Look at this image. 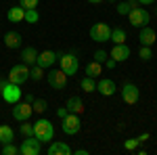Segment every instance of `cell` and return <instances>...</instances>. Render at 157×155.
I'll return each instance as SVG.
<instances>
[{
    "mask_svg": "<svg viewBox=\"0 0 157 155\" xmlns=\"http://www.w3.org/2000/svg\"><path fill=\"white\" fill-rule=\"evenodd\" d=\"M34 136H36L40 143H50L52 136H55V126L50 119H38L34 122Z\"/></svg>",
    "mask_w": 157,
    "mask_h": 155,
    "instance_id": "1",
    "label": "cell"
},
{
    "mask_svg": "<svg viewBox=\"0 0 157 155\" xmlns=\"http://www.w3.org/2000/svg\"><path fill=\"white\" fill-rule=\"evenodd\" d=\"M0 95H2V99H4V103L15 105V103L21 101V88H19V84L0 82Z\"/></svg>",
    "mask_w": 157,
    "mask_h": 155,
    "instance_id": "2",
    "label": "cell"
},
{
    "mask_svg": "<svg viewBox=\"0 0 157 155\" xmlns=\"http://www.w3.org/2000/svg\"><path fill=\"white\" fill-rule=\"evenodd\" d=\"M29 80V67L25 65L23 61L21 63H17V65H13L11 67V72H9V82H13V84H21L23 82H27Z\"/></svg>",
    "mask_w": 157,
    "mask_h": 155,
    "instance_id": "3",
    "label": "cell"
},
{
    "mask_svg": "<svg viewBox=\"0 0 157 155\" xmlns=\"http://www.w3.org/2000/svg\"><path fill=\"white\" fill-rule=\"evenodd\" d=\"M82 128V122H80V115L78 113H67L65 118H61V130L65 134H78Z\"/></svg>",
    "mask_w": 157,
    "mask_h": 155,
    "instance_id": "4",
    "label": "cell"
},
{
    "mask_svg": "<svg viewBox=\"0 0 157 155\" xmlns=\"http://www.w3.org/2000/svg\"><path fill=\"white\" fill-rule=\"evenodd\" d=\"M59 61H61V69L67 73V78H69V76H75V73H78L80 61H78V57H75L73 52H65V55H61Z\"/></svg>",
    "mask_w": 157,
    "mask_h": 155,
    "instance_id": "5",
    "label": "cell"
},
{
    "mask_svg": "<svg viewBox=\"0 0 157 155\" xmlns=\"http://www.w3.org/2000/svg\"><path fill=\"white\" fill-rule=\"evenodd\" d=\"M90 38L98 42V44H103V42H109V38H111V27L107 23H94L90 27Z\"/></svg>",
    "mask_w": 157,
    "mask_h": 155,
    "instance_id": "6",
    "label": "cell"
},
{
    "mask_svg": "<svg viewBox=\"0 0 157 155\" xmlns=\"http://www.w3.org/2000/svg\"><path fill=\"white\" fill-rule=\"evenodd\" d=\"M128 19H130V23H132L134 27H145L151 17H149L147 9H143V6H134V9H130V13H128Z\"/></svg>",
    "mask_w": 157,
    "mask_h": 155,
    "instance_id": "7",
    "label": "cell"
},
{
    "mask_svg": "<svg viewBox=\"0 0 157 155\" xmlns=\"http://www.w3.org/2000/svg\"><path fill=\"white\" fill-rule=\"evenodd\" d=\"M46 80L52 90H63L67 86V73L63 69H50V73H46Z\"/></svg>",
    "mask_w": 157,
    "mask_h": 155,
    "instance_id": "8",
    "label": "cell"
},
{
    "mask_svg": "<svg viewBox=\"0 0 157 155\" xmlns=\"http://www.w3.org/2000/svg\"><path fill=\"white\" fill-rule=\"evenodd\" d=\"M121 99H124V103H128V105H136L138 103V99H140V92H138V86L132 82H126L121 86Z\"/></svg>",
    "mask_w": 157,
    "mask_h": 155,
    "instance_id": "9",
    "label": "cell"
},
{
    "mask_svg": "<svg viewBox=\"0 0 157 155\" xmlns=\"http://www.w3.org/2000/svg\"><path fill=\"white\" fill-rule=\"evenodd\" d=\"M42 151V143L38 141L36 136H25V141L19 147V153L21 155H38Z\"/></svg>",
    "mask_w": 157,
    "mask_h": 155,
    "instance_id": "10",
    "label": "cell"
},
{
    "mask_svg": "<svg viewBox=\"0 0 157 155\" xmlns=\"http://www.w3.org/2000/svg\"><path fill=\"white\" fill-rule=\"evenodd\" d=\"M32 113H34V107H32V103H15V107H13V118L17 119V122H27V119L32 118Z\"/></svg>",
    "mask_w": 157,
    "mask_h": 155,
    "instance_id": "11",
    "label": "cell"
},
{
    "mask_svg": "<svg viewBox=\"0 0 157 155\" xmlns=\"http://www.w3.org/2000/svg\"><path fill=\"white\" fill-rule=\"evenodd\" d=\"M130 55H132V50H130V46H126V44H113L111 52H109V57L115 61V63H124V61H128Z\"/></svg>",
    "mask_w": 157,
    "mask_h": 155,
    "instance_id": "12",
    "label": "cell"
},
{
    "mask_svg": "<svg viewBox=\"0 0 157 155\" xmlns=\"http://www.w3.org/2000/svg\"><path fill=\"white\" fill-rule=\"evenodd\" d=\"M138 40H140V46H153L157 40V34L153 27H149V25H145V27H140V34H138Z\"/></svg>",
    "mask_w": 157,
    "mask_h": 155,
    "instance_id": "13",
    "label": "cell"
},
{
    "mask_svg": "<svg viewBox=\"0 0 157 155\" xmlns=\"http://www.w3.org/2000/svg\"><path fill=\"white\" fill-rule=\"evenodd\" d=\"M97 90L103 96H111V95H115L117 86H115V82H113L111 78H101V80L97 82Z\"/></svg>",
    "mask_w": 157,
    "mask_h": 155,
    "instance_id": "14",
    "label": "cell"
},
{
    "mask_svg": "<svg viewBox=\"0 0 157 155\" xmlns=\"http://www.w3.org/2000/svg\"><path fill=\"white\" fill-rule=\"evenodd\" d=\"M57 52H52V50H44V52H38V61L36 65H40V67H44V69H48L50 65L57 61Z\"/></svg>",
    "mask_w": 157,
    "mask_h": 155,
    "instance_id": "15",
    "label": "cell"
},
{
    "mask_svg": "<svg viewBox=\"0 0 157 155\" xmlns=\"http://www.w3.org/2000/svg\"><path fill=\"white\" fill-rule=\"evenodd\" d=\"M4 44H6V48H21V44H23V38H21V34L19 32H6L4 34Z\"/></svg>",
    "mask_w": 157,
    "mask_h": 155,
    "instance_id": "16",
    "label": "cell"
},
{
    "mask_svg": "<svg viewBox=\"0 0 157 155\" xmlns=\"http://www.w3.org/2000/svg\"><path fill=\"white\" fill-rule=\"evenodd\" d=\"M69 153H73V151L69 149V145L63 143V141H55L48 147V155H69Z\"/></svg>",
    "mask_w": 157,
    "mask_h": 155,
    "instance_id": "17",
    "label": "cell"
},
{
    "mask_svg": "<svg viewBox=\"0 0 157 155\" xmlns=\"http://www.w3.org/2000/svg\"><path fill=\"white\" fill-rule=\"evenodd\" d=\"M65 107H67L69 113H78V115H82V113H84V101H82L80 96H69Z\"/></svg>",
    "mask_w": 157,
    "mask_h": 155,
    "instance_id": "18",
    "label": "cell"
},
{
    "mask_svg": "<svg viewBox=\"0 0 157 155\" xmlns=\"http://www.w3.org/2000/svg\"><path fill=\"white\" fill-rule=\"evenodd\" d=\"M6 19H9L11 23H19V21H23V19H25V9H23V6H11V9L6 11Z\"/></svg>",
    "mask_w": 157,
    "mask_h": 155,
    "instance_id": "19",
    "label": "cell"
},
{
    "mask_svg": "<svg viewBox=\"0 0 157 155\" xmlns=\"http://www.w3.org/2000/svg\"><path fill=\"white\" fill-rule=\"evenodd\" d=\"M21 61H23L25 65H36L38 61V50L34 46H25L21 50Z\"/></svg>",
    "mask_w": 157,
    "mask_h": 155,
    "instance_id": "20",
    "label": "cell"
},
{
    "mask_svg": "<svg viewBox=\"0 0 157 155\" xmlns=\"http://www.w3.org/2000/svg\"><path fill=\"white\" fill-rule=\"evenodd\" d=\"M84 73L88 78H98L101 73H103V63H98V61H92V63H88L86 65Z\"/></svg>",
    "mask_w": 157,
    "mask_h": 155,
    "instance_id": "21",
    "label": "cell"
},
{
    "mask_svg": "<svg viewBox=\"0 0 157 155\" xmlns=\"http://www.w3.org/2000/svg\"><path fill=\"white\" fill-rule=\"evenodd\" d=\"M15 141V130L11 126H0V145H6Z\"/></svg>",
    "mask_w": 157,
    "mask_h": 155,
    "instance_id": "22",
    "label": "cell"
},
{
    "mask_svg": "<svg viewBox=\"0 0 157 155\" xmlns=\"http://www.w3.org/2000/svg\"><path fill=\"white\" fill-rule=\"evenodd\" d=\"M109 42H113V44H126V29H124V27H115V29H111V38H109Z\"/></svg>",
    "mask_w": 157,
    "mask_h": 155,
    "instance_id": "23",
    "label": "cell"
},
{
    "mask_svg": "<svg viewBox=\"0 0 157 155\" xmlns=\"http://www.w3.org/2000/svg\"><path fill=\"white\" fill-rule=\"evenodd\" d=\"M80 88H82L84 92H94V90H97V82H94V78H88V76H86L84 80L80 82Z\"/></svg>",
    "mask_w": 157,
    "mask_h": 155,
    "instance_id": "24",
    "label": "cell"
},
{
    "mask_svg": "<svg viewBox=\"0 0 157 155\" xmlns=\"http://www.w3.org/2000/svg\"><path fill=\"white\" fill-rule=\"evenodd\" d=\"M42 78H44V67H40V65H32V69H29V80L40 82Z\"/></svg>",
    "mask_w": 157,
    "mask_h": 155,
    "instance_id": "25",
    "label": "cell"
},
{
    "mask_svg": "<svg viewBox=\"0 0 157 155\" xmlns=\"http://www.w3.org/2000/svg\"><path fill=\"white\" fill-rule=\"evenodd\" d=\"M32 107H34L36 113H44V111L48 109V103H46L44 99H34V101H32Z\"/></svg>",
    "mask_w": 157,
    "mask_h": 155,
    "instance_id": "26",
    "label": "cell"
},
{
    "mask_svg": "<svg viewBox=\"0 0 157 155\" xmlns=\"http://www.w3.org/2000/svg\"><path fill=\"white\" fill-rule=\"evenodd\" d=\"M25 23H38L40 21V15H38L36 9H27L25 11V19H23Z\"/></svg>",
    "mask_w": 157,
    "mask_h": 155,
    "instance_id": "27",
    "label": "cell"
},
{
    "mask_svg": "<svg viewBox=\"0 0 157 155\" xmlns=\"http://www.w3.org/2000/svg\"><path fill=\"white\" fill-rule=\"evenodd\" d=\"M138 57H140L143 61H151V57H153L151 46H140V48H138Z\"/></svg>",
    "mask_w": 157,
    "mask_h": 155,
    "instance_id": "28",
    "label": "cell"
},
{
    "mask_svg": "<svg viewBox=\"0 0 157 155\" xmlns=\"http://www.w3.org/2000/svg\"><path fill=\"white\" fill-rule=\"evenodd\" d=\"M19 153V147H15L13 143L2 145V155H17Z\"/></svg>",
    "mask_w": 157,
    "mask_h": 155,
    "instance_id": "29",
    "label": "cell"
},
{
    "mask_svg": "<svg viewBox=\"0 0 157 155\" xmlns=\"http://www.w3.org/2000/svg\"><path fill=\"white\" fill-rule=\"evenodd\" d=\"M19 132H21L23 136H34V124L23 122V124H21V128H19Z\"/></svg>",
    "mask_w": 157,
    "mask_h": 155,
    "instance_id": "30",
    "label": "cell"
},
{
    "mask_svg": "<svg viewBox=\"0 0 157 155\" xmlns=\"http://www.w3.org/2000/svg\"><path fill=\"white\" fill-rule=\"evenodd\" d=\"M130 9H132V6H130L128 0H126V2H117V13H120V15H128Z\"/></svg>",
    "mask_w": 157,
    "mask_h": 155,
    "instance_id": "31",
    "label": "cell"
},
{
    "mask_svg": "<svg viewBox=\"0 0 157 155\" xmlns=\"http://www.w3.org/2000/svg\"><path fill=\"white\" fill-rule=\"evenodd\" d=\"M92 57H94V61H98V63H105V61L109 59V52H105V50L101 48V50H97Z\"/></svg>",
    "mask_w": 157,
    "mask_h": 155,
    "instance_id": "32",
    "label": "cell"
},
{
    "mask_svg": "<svg viewBox=\"0 0 157 155\" xmlns=\"http://www.w3.org/2000/svg\"><path fill=\"white\" fill-rule=\"evenodd\" d=\"M138 145H140V143H138V138H128V141L124 143V149H126V151H134Z\"/></svg>",
    "mask_w": 157,
    "mask_h": 155,
    "instance_id": "33",
    "label": "cell"
},
{
    "mask_svg": "<svg viewBox=\"0 0 157 155\" xmlns=\"http://www.w3.org/2000/svg\"><path fill=\"white\" fill-rule=\"evenodd\" d=\"M38 2L40 0H19V6H23L25 11H27V9H36Z\"/></svg>",
    "mask_w": 157,
    "mask_h": 155,
    "instance_id": "34",
    "label": "cell"
},
{
    "mask_svg": "<svg viewBox=\"0 0 157 155\" xmlns=\"http://www.w3.org/2000/svg\"><path fill=\"white\" fill-rule=\"evenodd\" d=\"M67 113H69V111H67V107H59V109H57V115H59V118H65Z\"/></svg>",
    "mask_w": 157,
    "mask_h": 155,
    "instance_id": "35",
    "label": "cell"
},
{
    "mask_svg": "<svg viewBox=\"0 0 157 155\" xmlns=\"http://www.w3.org/2000/svg\"><path fill=\"white\" fill-rule=\"evenodd\" d=\"M105 67H107V69H113V67H115V61H113L111 57H109V59L105 61Z\"/></svg>",
    "mask_w": 157,
    "mask_h": 155,
    "instance_id": "36",
    "label": "cell"
},
{
    "mask_svg": "<svg viewBox=\"0 0 157 155\" xmlns=\"http://www.w3.org/2000/svg\"><path fill=\"white\" fill-rule=\"evenodd\" d=\"M149 136H151L149 132H145V134H140V136H138V143H145V141H149Z\"/></svg>",
    "mask_w": 157,
    "mask_h": 155,
    "instance_id": "37",
    "label": "cell"
},
{
    "mask_svg": "<svg viewBox=\"0 0 157 155\" xmlns=\"http://www.w3.org/2000/svg\"><path fill=\"white\" fill-rule=\"evenodd\" d=\"M153 2H155V0H138V4H147V6L153 4Z\"/></svg>",
    "mask_w": 157,
    "mask_h": 155,
    "instance_id": "38",
    "label": "cell"
},
{
    "mask_svg": "<svg viewBox=\"0 0 157 155\" xmlns=\"http://www.w3.org/2000/svg\"><path fill=\"white\" fill-rule=\"evenodd\" d=\"M75 153H78V155H88V151H86V149H78Z\"/></svg>",
    "mask_w": 157,
    "mask_h": 155,
    "instance_id": "39",
    "label": "cell"
},
{
    "mask_svg": "<svg viewBox=\"0 0 157 155\" xmlns=\"http://www.w3.org/2000/svg\"><path fill=\"white\" fill-rule=\"evenodd\" d=\"M128 2H130V6H132V9H134V6H138V0H128Z\"/></svg>",
    "mask_w": 157,
    "mask_h": 155,
    "instance_id": "40",
    "label": "cell"
},
{
    "mask_svg": "<svg viewBox=\"0 0 157 155\" xmlns=\"http://www.w3.org/2000/svg\"><path fill=\"white\" fill-rule=\"evenodd\" d=\"M86 2H90V4H98V2H103V0H86Z\"/></svg>",
    "mask_w": 157,
    "mask_h": 155,
    "instance_id": "41",
    "label": "cell"
},
{
    "mask_svg": "<svg viewBox=\"0 0 157 155\" xmlns=\"http://www.w3.org/2000/svg\"><path fill=\"white\" fill-rule=\"evenodd\" d=\"M109 2H115V0H109Z\"/></svg>",
    "mask_w": 157,
    "mask_h": 155,
    "instance_id": "42",
    "label": "cell"
},
{
    "mask_svg": "<svg viewBox=\"0 0 157 155\" xmlns=\"http://www.w3.org/2000/svg\"><path fill=\"white\" fill-rule=\"evenodd\" d=\"M155 2H157V0H155Z\"/></svg>",
    "mask_w": 157,
    "mask_h": 155,
    "instance_id": "43",
    "label": "cell"
}]
</instances>
